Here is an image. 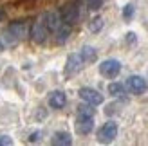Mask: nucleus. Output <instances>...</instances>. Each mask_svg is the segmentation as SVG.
Returning <instances> with one entry per match:
<instances>
[{
	"mask_svg": "<svg viewBox=\"0 0 148 146\" xmlns=\"http://www.w3.org/2000/svg\"><path fill=\"white\" fill-rule=\"evenodd\" d=\"M79 98L85 101V103L92 105V106H98L103 103V96L96 90V89H90V87H83V89H79Z\"/></svg>",
	"mask_w": 148,
	"mask_h": 146,
	"instance_id": "obj_3",
	"label": "nucleus"
},
{
	"mask_svg": "<svg viewBox=\"0 0 148 146\" xmlns=\"http://www.w3.org/2000/svg\"><path fill=\"white\" fill-rule=\"evenodd\" d=\"M99 72H101V76H105L108 79H114L121 72V63L117 60H105L99 65Z\"/></svg>",
	"mask_w": 148,
	"mask_h": 146,
	"instance_id": "obj_2",
	"label": "nucleus"
},
{
	"mask_svg": "<svg viewBox=\"0 0 148 146\" xmlns=\"http://www.w3.org/2000/svg\"><path fill=\"white\" fill-rule=\"evenodd\" d=\"M38 139H40V132H34V134H31V137H29V141H31V143L38 141Z\"/></svg>",
	"mask_w": 148,
	"mask_h": 146,
	"instance_id": "obj_21",
	"label": "nucleus"
},
{
	"mask_svg": "<svg viewBox=\"0 0 148 146\" xmlns=\"http://www.w3.org/2000/svg\"><path fill=\"white\" fill-rule=\"evenodd\" d=\"M4 16V13H2V9H0V18H2Z\"/></svg>",
	"mask_w": 148,
	"mask_h": 146,
	"instance_id": "obj_24",
	"label": "nucleus"
},
{
	"mask_svg": "<svg viewBox=\"0 0 148 146\" xmlns=\"http://www.w3.org/2000/svg\"><path fill=\"white\" fill-rule=\"evenodd\" d=\"M79 56H81V60H83V63H92V61H96V58H98V53H96L94 47L85 45L79 50Z\"/></svg>",
	"mask_w": 148,
	"mask_h": 146,
	"instance_id": "obj_12",
	"label": "nucleus"
},
{
	"mask_svg": "<svg viewBox=\"0 0 148 146\" xmlns=\"http://www.w3.org/2000/svg\"><path fill=\"white\" fill-rule=\"evenodd\" d=\"M7 31H9L11 36H14V40H22V38H25V36H27V33H29V25H27V22L18 20V22H13Z\"/></svg>",
	"mask_w": 148,
	"mask_h": 146,
	"instance_id": "obj_6",
	"label": "nucleus"
},
{
	"mask_svg": "<svg viewBox=\"0 0 148 146\" xmlns=\"http://www.w3.org/2000/svg\"><path fill=\"white\" fill-rule=\"evenodd\" d=\"M2 50H4V43L0 42V53H2Z\"/></svg>",
	"mask_w": 148,
	"mask_h": 146,
	"instance_id": "obj_23",
	"label": "nucleus"
},
{
	"mask_svg": "<svg viewBox=\"0 0 148 146\" xmlns=\"http://www.w3.org/2000/svg\"><path fill=\"white\" fill-rule=\"evenodd\" d=\"M103 2H105V0H87V5L90 7V9H99L103 5Z\"/></svg>",
	"mask_w": 148,
	"mask_h": 146,
	"instance_id": "obj_19",
	"label": "nucleus"
},
{
	"mask_svg": "<svg viewBox=\"0 0 148 146\" xmlns=\"http://www.w3.org/2000/svg\"><path fill=\"white\" fill-rule=\"evenodd\" d=\"M71 143H72V137L67 132H56L53 137V144H58V146H69Z\"/></svg>",
	"mask_w": 148,
	"mask_h": 146,
	"instance_id": "obj_14",
	"label": "nucleus"
},
{
	"mask_svg": "<svg viewBox=\"0 0 148 146\" xmlns=\"http://www.w3.org/2000/svg\"><path fill=\"white\" fill-rule=\"evenodd\" d=\"M123 16L125 18H132V16H134V5H132V4H128V5H125V9H123Z\"/></svg>",
	"mask_w": 148,
	"mask_h": 146,
	"instance_id": "obj_18",
	"label": "nucleus"
},
{
	"mask_svg": "<svg viewBox=\"0 0 148 146\" xmlns=\"http://www.w3.org/2000/svg\"><path fill=\"white\" fill-rule=\"evenodd\" d=\"M108 94H112V96H123V94H125V87L121 83H110L108 85Z\"/></svg>",
	"mask_w": 148,
	"mask_h": 146,
	"instance_id": "obj_15",
	"label": "nucleus"
},
{
	"mask_svg": "<svg viewBox=\"0 0 148 146\" xmlns=\"http://www.w3.org/2000/svg\"><path fill=\"white\" fill-rule=\"evenodd\" d=\"M116 135H117V125H116L114 121H107L105 125L99 128L98 139H99L101 143H110V141L116 139Z\"/></svg>",
	"mask_w": 148,
	"mask_h": 146,
	"instance_id": "obj_5",
	"label": "nucleus"
},
{
	"mask_svg": "<svg viewBox=\"0 0 148 146\" xmlns=\"http://www.w3.org/2000/svg\"><path fill=\"white\" fill-rule=\"evenodd\" d=\"M127 36H128V38H127L128 42H134V40H136V34H134V33H128Z\"/></svg>",
	"mask_w": 148,
	"mask_h": 146,
	"instance_id": "obj_22",
	"label": "nucleus"
},
{
	"mask_svg": "<svg viewBox=\"0 0 148 146\" xmlns=\"http://www.w3.org/2000/svg\"><path fill=\"white\" fill-rule=\"evenodd\" d=\"M54 33H56V42L58 43H65L67 38H69V34H71V25L69 24H62Z\"/></svg>",
	"mask_w": 148,
	"mask_h": 146,
	"instance_id": "obj_13",
	"label": "nucleus"
},
{
	"mask_svg": "<svg viewBox=\"0 0 148 146\" xmlns=\"http://www.w3.org/2000/svg\"><path fill=\"white\" fill-rule=\"evenodd\" d=\"M60 14H62L63 24L72 25V24H76L78 18H79V5H78L76 2H71V4H67V5L63 7Z\"/></svg>",
	"mask_w": 148,
	"mask_h": 146,
	"instance_id": "obj_4",
	"label": "nucleus"
},
{
	"mask_svg": "<svg viewBox=\"0 0 148 146\" xmlns=\"http://www.w3.org/2000/svg\"><path fill=\"white\" fill-rule=\"evenodd\" d=\"M47 36H49L47 20H45V14H42V16H38V20H36V22H34V25H33L31 38H33L34 43H43Z\"/></svg>",
	"mask_w": 148,
	"mask_h": 146,
	"instance_id": "obj_1",
	"label": "nucleus"
},
{
	"mask_svg": "<svg viewBox=\"0 0 148 146\" xmlns=\"http://www.w3.org/2000/svg\"><path fill=\"white\" fill-rule=\"evenodd\" d=\"M94 128V117H88V115H78V121H76V132L81 135H87L90 134Z\"/></svg>",
	"mask_w": 148,
	"mask_h": 146,
	"instance_id": "obj_8",
	"label": "nucleus"
},
{
	"mask_svg": "<svg viewBox=\"0 0 148 146\" xmlns=\"http://www.w3.org/2000/svg\"><path fill=\"white\" fill-rule=\"evenodd\" d=\"M9 144H13V139H11V137L0 135V146H9Z\"/></svg>",
	"mask_w": 148,
	"mask_h": 146,
	"instance_id": "obj_20",
	"label": "nucleus"
},
{
	"mask_svg": "<svg viewBox=\"0 0 148 146\" xmlns=\"http://www.w3.org/2000/svg\"><path fill=\"white\" fill-rule=\"evenodd\" d=\"M81 67H83V60H81V56L79 54H71L67 58V65H65V74L72 76V74H76V72H79Z\"/></svg>",
	"mask_w": 148,
	"mask_h": 146,
	"instance_id": "obj_9",
	"label": "nucleus"
},
{
	"mask_svg": "<svg viewBox=\"0 0 148 146\" xmlns=\"http://www.w3.org/2000/svg\"><path fill=\"white\" fill-rule=\"evenodd\" d=\"M78 115H88V117H94V108H92V105H88V103L79 105L78 106Z\"/></svg>",
	"mask_w": 148,
	"mask_h": 146,
	"instance_id": "obj_16",
	"label": "nucleus"
},
{
	"mask_svg": "<svg viewBox=\"0 0 148 146\" xmlns=\"http://www.w3.org/2000/svg\"><path fill=\"white\" fill-rule=\"evenodd\" d=\"M101 27H103V18H101V16H96V18H92L90 25H88V29H90L92 33H98V31H101Z\"/></svg>",
	"mask_w": 148,
	"mask_h": 146,
	"instance_id": "obj_17",
	"label": "nucleus"
},
{
	"mask_svg": "<svg viewBox=\"0 0 148 146\" xmlns=\"http://www.w3.org/2000/svg\"><path fill=\"white\" fill-rule=\"evenodd\" d=\"M65 103H67V98H65L63 92H60V90L51 92V96H49V105H51V108H63Z\"/></svg>",
	"mask_w": 148,
	"mask_h": 146,
	"instance_id": "obj_10",
	"label": "nucleus"
},
{
	"mask_svg": "<svg viewBox=\"0 0 148 146\" xmlns=\"http://www.w3.org/2000/svg\"><path fill=\"white\" fill-rule=\"evenodd\" d=\"M45 20H47L49 33H54L56 29L63 24V20H62V14H60V13H45Z\"/></svg>",
	"mask_w": 148,
	"mask_h": 146,
	"instance_id": "obj_11",
	"label": "nucleus"
},
{
	"mask_svg": "<svg viewBox=\"0 0 148 146\" xmlns=\"http://www.w3.org/2000/svg\"><path fill=\"white\" fill-rule=\"evenodd\" d=\"M127 89L132 92V94H143L146 90V81L145 78L141 76H130L127 79Z\"/></svg>",
	"mask_w": 148,
	"mask_h": 146,
	"instance_id": "obj_7",
	"label": "nucleus"
}]
</instances>
